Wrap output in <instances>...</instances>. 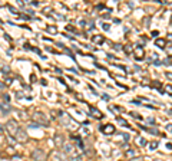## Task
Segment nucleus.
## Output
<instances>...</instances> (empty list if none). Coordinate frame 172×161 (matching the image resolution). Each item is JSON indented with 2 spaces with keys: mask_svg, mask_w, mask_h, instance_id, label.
<instances>
[{
  "mask_svg": "<svg viewBox=\"0 0 172 161\" xmlns=\"http://www.w3.org/2000/svg\"><path fill=\"white\" fill-rule=\"evenodd\" d=\"M32 118H33L34 124H37L39 127H40V125H43V127H47V125L50 124L49 118H47V117H46V115H44L43 112H39V111H37V112H34Z\"/></svg>",
  "mask_w": 172,
  "mask_h": 161,
  "instance_id": "obj_1",
  "label": "nucleus"
},
{
  "mask_svg": "<svg viewBox=\"0 0 172 161\" xmlns=\"http://www.w3.org/2000/svg\"><path fill=\"white\" fill-rule=\"evenodd\" d=\"M6 130H7V132L10 134V137H16V134H17V131H19L20 128H19V125H17V122H16L14 119H10V121L6 122Z\"/></svg>",
  "mask_w": 172,
  "mask_h": 161,
  "instance_id": "obj_2",
  "label": "nucleus"
},
{
  "mask_svg": "<svg viewBox=\"0 0 172 161\" xmlns=\"http://www.w3.org/2000/svg\"><path fill=\"white\" fill-rule=\"evenodd\" d=\"M133 56H135L136 60H144V56H145L144 48H142V46H136V48L133 49Z\"/></svg>",
  "mask_w": 172,
  "mask_h": 161,
  "instance_id": "obj_3",
  "label": "nucleus"
},
{
  "mask_svg": "<svg viewBox=\"0 0 172 161\" xmlns=\"http://www.w3.org/2000/svg\"><path fill=\"white\" fill-rule=\"evenodd\" d=\"M103 134H106V135H111V134H115V127L112 125V124H106V125H102L100 128H99Z\"/></svg>",
  "mask_w": 172,
  "mask_h": 161,
  "instance_id": "obj_4",
  "label": "nucleus"
},
{
  "mask_svg": "<svg viewBox=\"0 0 172 161\" xmlns=\"http://www.w3.org/2000/svg\"><path fill=\"white\" fill-rule=\"evenodd\" d=\"M14 138H16L17 141H20V143H26V141L29 140V137H27L26 131H24V130H22V128L17 131V134H16V137H14Z\"/></svg>",
  "mask_w": 172,
  "mask_h": 161,
  "instance_id": "obj_5",
  "label": "nucleus"
},
{
  "mask_svg": "<svg viewBox=\"0 0 172 161\" xmlns=\"http://www.w3.org/2000/svg\"><path fill=\"white\" fill-rule=\"evenodd\" d=\"M32 157H33L36 161H44L46 160V154H44V151H42V150L33 151V153H32Z\"/></svg>",
  "mask_w": 172,
  "mask_h": 161,
  "instance_id": "obj_6",
  "label": "nucleus"
},
{
  "mask_svg": "<svg viewBox=\"0 0 172 161\" xmlns=\"http://www.w3.org/2000/svg\"><path fill=\"white\" fill-rule=\"evenodd\" d=\"M89 111H90V114L95 117V118H98V119H100V118H103V115H102V112L99 111V109H96L93 105H89Z\"/></svg>",
  "mask_w": 172,
  "mask_h": 161,
  "instance_id": "obj_7",
  "label": "nucleus"
},
{
  "mask_svg": "<svg viewBox=\"0 0 172 161\" xmlns=\"http://www.w3.org/2000/svg\"><path fill=\"white\" fill-rule=\"evenodd\" d=\"M62 147H63L65 154H73V153L76 151V150H73V145H72V144H63Z\"/></svg>",
  "mask_w": 172,
  "mask_h": 161,
  "instance_id": "obj_8",
  "label": "nucleus"
},
{
  "mask_svg": "<svg viewBox=\"0 0 172 161\" xmlns=\"http://www.w3.org/2000/svg\"><path fill=\"white\" fill-rule=\"evenodd\" d=\"M155 45H156L158 48L164 49V48L166 46V40H165V39H161V37H158V39H155Z\"/></svg>",
  "mask_w": 172,
  "mask_h": 161,
  "instance_id": "obj_9",
  "label": "nucleus"
},
{
  "mask_svg": "<svg viewBox=\"0 0 172 161\" xmlns=\"http://www.w3.org/2000/svg\"><path fill=\"white\" fill-rule=\"evenodd\" d=\"M62 140H65V138H63L60 134H57V135L55 137V144H56L57 147H62V145H63V141H62Z\"/></svg>",
  "mask_w": 172,
  "mask_h": 161,
  "instance_id": "obj_10",
  "label": "nucleus"
},
{
  "mask_svg": "<svg viewBox=\"0 0 172 161\" xmlns=\"http://www.w3.org/2000/svg\"><path fill=\"white\" fill-rule=\"evenodd\" d=\"M0 109H1V112L6 115V114H9V112H10V105H4V104H0Z\"/></svg>",
  "mask_w": 172,
  "mask_h": 161,
  "instance_id": "obj_11",
  "label": "nucleus"
},
{
  "mask_svg": "<svg viewBox=\"0 0 172 161\" xmlns=\"http://www.w3.org/2000/svg\"><path fill=\"white\" fill-rule=\"evenodd\" d=\"M62 122H63L65 125L70 122V118H69V115H67V114H62Z\"/></svg>",
  "mask_w": 172,
  "mask_h": 161,
  "instance_id": "obj_12",
  "label": "nucleus"
},
{
  "mask_svg": "<svg viewBox=\"0 0 172 161\" xmlns=\"http://www.w3.org/2000/svg\"><path fill=\"white\" fill-rule=\"evenodd\" d=\"M93 42L100 45V43H103V37H102V36H99V35H98V36H93Z\"/></svg>",
  "mask_w": 172,
  "mask_h": 161,
  "instance_id": "obj_13",
  "label": "nucleus"
},
{
  "mask_svg": "<svg viewBox=\"0 0 172 161\" xmlns=\"http://www.w3.org/2000/svg\"><path fill=\"white\" fill-rule=\"evenodd\" d=\"M116 119H118V122H119L121 125H123V127H128V122H126V121H125L123 118H121V117H118Z\"/></svg>",
  "mask_w": 172,
  "mask_h": 161,
  "instance_id": "obj_14",
  "label": "nucleus"
},
{
  "mask_svg": "<svg viewBox=\"0 0 172 161\" xmlns=\"http://www.w3.org/2000/svg\"><path fill=\"white\" fill-rule=\"evenodd\" d=\"M151 86H152V88H156V89H161V86H162V85H161V82L155 81L154 83H151Z\"/></svg>",
  "mask_w": 172,
  "mask_h": 161,
  "instance_id": "obj_15",
  "label": "nucleus"
},
{
  "mask_svg": "<svg viewBox=\"0 0 172 161\" xmlns=\"http://www.w3.org/2000/svg\"><path fill=\"white\" fill-rule=\"evenodd\" d=\"M47 30H49V32H52V33H56V32H57V29H56L55 26H49V27H47Z\"/></svg>",
  "mask_w": 172,
  "mask_h": 161,
  "instance_id": "obj_16",
  "label": "nucleus"
},
{
  "mask_svg": "<svg viewBox=\"0 0 172 161\" xmlns=\"http://www.w3.org/2000/svg\"><path fill=\"white\" fill-rule=\"evenodd\" d=\"M131 115H132V117H135L136 119H142V118H144V117H141V115H139V114H136V112H131Z\"/></svg>",
  "mask_w": 172,
  "mask_h": 161,
  "instance_id": "obj_17",
  "label": "nucleus"
},
{
  "mask_svg": "<svg viewBox=\"0 0 172 161\" xmlns=\"http://www.w3.org/2000/svg\"><path fill=\"white\" fill-rule=\"evenodd\" d=\"M126 155H128V157H133V155H135V151H133V150H129V151L126 153Z\"/></svg>",
  "mask_w": 172,
  "mask_h": 161,
  "instance_id": "obj_18",
  "label": "nucleus"
},
{
  "mask_svg": "<svg viewBox=\"0 0 172 161\" xmlns=\"http://www.w3.org/2000/svg\"><path fill=\"white\" fill-rule=\"evenodd\" d=\"M29 128H39V125L34 124V122H30V124H29Z\"/></svg>",
  "mask_w": 172,
  "mask_h": 161,
  "instance_id": "obj_19",
  "label": "nucleus"
},
{
  "mask_svg": "<svg viewBox=\"0 0 172 161\" xmlns=\"http://www.w3.org/2000/svg\"><path fill=\"white\" fill-rule=\"evenodd\" d=\"M156 147H158V141H154V143L151 144V148H152V150H155Z\"/></svg>",
  "mask_w": 172,
  "mask_h": 161,
  "instance_id": "obj_20",
  "label": "nucleus"
},
{
  "mask_svg": "<svg viewBox=\"0 0 172 161\" xmlns=\"http://www.w3.org/2000/svg\"><path fill=\"white\" fill-rule=\"evenodd\" d=\"M164 63H165V65H168V66H169V65H171V56H169V58H168V59H165V60H164Z\"/></svg>",
  "mask_w": 172,
  "mask_h": 161,
  "instance_id": "obj_21",
  "label": "nucleus"
},
{
  "mask_svg": "<svg viewBox=\"0 0 172 161\" xmlns=\"http://www.w3.org/2000/svg\"><path fill=\"white\" fill-rule=\"evenodd\" d=\"M1 69H3V71H1L3 73H9V66H3Z\"/></svg>",
  "mask_w": 172,
  "mask_h": 161,
  "instance_id": "obj_22",
  "label": "nucleus"
},
{
  "mask_svg": "<svg viewBox=\"0 0 172 161\" xmlns=\"http://www.w3.org/2000/svg\"><path fill=\"white\" fill-rule=\"evenodd\" d=\"M16 98H17V99L23 98V92H16Z\"/></svg>",
  "mask_w": 172,
  "mask_h": 161,
  "instance_id": "obj_23",
  "label": "nucleus"
},
{
  "mask_svg": "<svg viewBox=\"0 0 172 161\" xmlns=\"http://www.w3.org/2000/svg\"><path fill=\"white\" fill-rule=\"evenodd\" d=\"M141 141H139V145H146V140H144V138H139Z\"/></svg>",
  "mask_w": 172,
  "mask_h": 161,
  "instance_id": "obj_24",
  "label": "nucleus"
},
{
  "mask_svg": "<svg viewBox=\"0 0 172 161\" xmlns=\"http://www.w3.org/2000/svg\"><path fill=\"white\" fill-rule=\"evenodd\" d=\"M131 161H144V158H142V157H135V158H132Z\"/></svg>",
  "mask_w": 172,
  "mask_h": 161,
  "instance_id": "obj_25",
  "label": "nucleus"
},
{
  "mask_svg": "<svg viewBox=\"0 0 172 161\" xmlns=\"http://www.w3.org/2000/svg\"><path fill=\"white\" fill-rule=\"evenodd\" d=\"M125 52H126V53H131V52H132L131 46H126V48H125Z\"/></svg>",
  "mask_w": 172,
  "mask_h": 161,
  "instance_id": "obj_26",
  "label": "nucleus"
},
{
  "mask_svg": "<svg viewBox=\"0 0 172 161\" xmlns=\"http://www.w3.org/2000/svg\"><path fill=\"white\" fill-rule=\"evenodd\" d=\"M3 99H4V101H7V102H9V101H10V96H9V95H6V94H4V95H3Z\"/></svg>",
  "mask_w": 172,
  "mask_h": 161,
  "instance_id": "obj_27",
  "label": "nucleus"
},
{
  "mask_svg": "<svg viewBox=\"0 0 172 161\" xmlns=\"http://www.w3.org/2000/svg\"><path fill=\"white\" fill-rule=\"evenodd\" d=\"M103 30H109V24L108 23H103Z\"/></svg>",
  "mask_w": 172,
  "mask_h": 161,
  "instance_id": "obj_28",
  "label": "nucleus"
},
{
  "mask_svg": "<svg viewBox=\"0 0 172 161\" xmlns=\"http://www.w3.org/2000/svg\"><path fill=\"white\" fill-rule=\"evenodd\" d=\"M158 35H159V32H158V30H154V32H152V36H154V37H156Z\"/></svg>",
  "mask_w": 172,
  "mask_h": 161,
  "instance_id": "obj_29",
  "label": "nucleus"
},
{
  "mask_svg": "<svg viewBox=\"0 0 172 161\" xmlns=\"http://www.w3.org/2000/svg\"><path fill=\"white\" fill-rule=\"evenodd\" d=\"M148 122H149V124H155V119H154V118H148Z\"/></svg>",
  "mask_w": 172,
  "mask_h": 161,
  "instance_id": "obj_30",
  "label": "nucleus"
},
{
  "mask_svg": "<svg viewBox=\"0 0 172 161\" xmlns=\"http://www.w3.org/2000/svg\"><path fill=\"white\" fill-rule=\"evenodd\" d=\"M148 23H149V17H145V26H148Z\"/></svg>",
  "mask_w": 172,
  "mask_h": 161,
  "instance_id": "obj_31",
  "label": "nucleus"
},
{
  "mask_svg": "<svg viewBox=\"0 0 172 161\" xmlns=\"http://www.w3.org/2000/svg\"><path fill=\"white\" fill-rule=\"evenodd\" d=\"M115 49L119 50V49H122V46H121V45H115Z\"/></svg>",
  "mask_w": 172,
  "mask_h": 161,
  "instance_id": "obj_32",
  "label": "nucleus"
},
{
  "mask_svg": "<svg viewBox=\"0 0 172 161\" xmlns=\"http://www.w3.org/2000/svg\"><path fill=\"white\" fill-rule=\"evenodd\" d=\"M40 82H42V85H43V86H46V85H47V82H46V81H44V79H42V81H40Z\"/></svg>",
  "mask_w": 172,
  "mask_h": 161,
  "instance_id": "obj_33",
  "label": "nucleus"
},
{
  "mask_svg": "<svg viewBox=\"0 0 172 161\" xmlns=\"http://www.w3.org/2000/svg\"><path fill=\"white\" fill-rule=\"evenodd\" d=\"M1 130H3V127H1V125H0V131H1Z\"/></svg>",
  "mask_w": 172,
  "mask_h": 161,
  "instance_id": "obj_34",
  "label": "nucleus"
}]
</instances>
